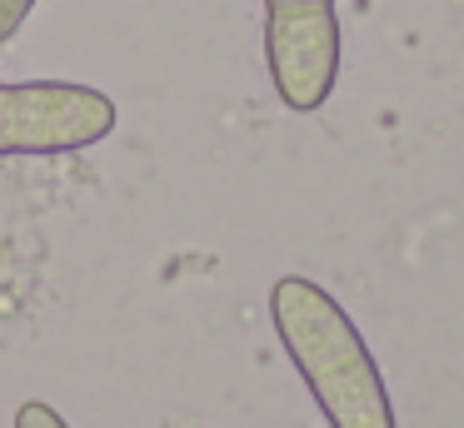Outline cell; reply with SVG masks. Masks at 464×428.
<instances>
[{"instance_id": "obj_4", "label": "cell", "mask_w": 464, "mask_h": 428, "mask_svg": "<svg viewBox=\"0 0 464 428\" xmlns=\"http://www.w3.org/2000/svg\"><path fill=\"white\" fill-rule=\"evenodd\" d=\"M31 10H35V0H0V45H11V40L21 35Z\"/></svg>"}, {"instance_id": "obj_5", "label": "cell", "mask_w": 464, "mask_h": 428, "mask_svg": "<svg viewBox=\"0 0 464 428\" xmlns=\"http://www.w3.org/2000/svg\"><path fill=\"white\" fill-rule=\"evenodd\" d=\"M15 428H71L61 414H55L51 404H41V398H31V404L15 408Z\"/></svg>"}, {"instance_id": "obj_2", "label": "cell", "mask_w": 464, "mask_h": 428, "mask_svg": "<svg viewBox=\"0 0 464 428\" xmlns=\"http://www.w3.org/2000/svg\"><path fill=\"white\" fill-rule=\"evenodd\" d=\"M121 109L105 90L75 80L0 85V155H75L101 145Z\"/></svg>"}, {"instance_id": "obj_1", "label": "cell", "mask_w": 464, "mask_h": 428, "mask_svg": "<svg viewBox=\"0 0 464 428\" xmlns=\"http://www.w3.org/2000/svg\"><path fill=\"white\" fill-rule=\"evenodd\" d=\"M270 319L290 364L300 368L310 398L320 404L324 423L330 428H400L370 344L360 338L354 319L334 304V294H324L304 274H285L270 289Z\"/></svg>"}, {"instance_id": "obj_3", "label": "cell", "mask_w": 464, "mask_h": 428, "mask_svg": "<svg viewBox=\"0 0 464 428\" xmlns=\"http://www.w3.org/2000/svg\"><path fill=\"white\" fill-rule=\"evenodd\" d=\"M265 65L285 109L314 115L340 80L334 0H265Z\"/></svg>"}]
</instances>
